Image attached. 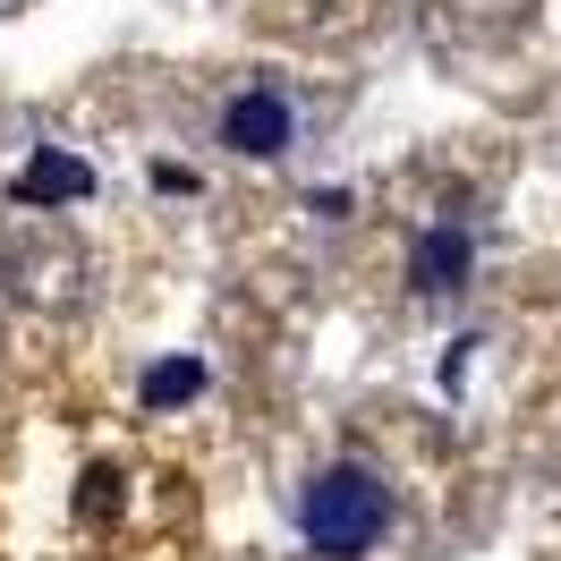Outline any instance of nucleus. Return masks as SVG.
Returning <instances> with one entry per match:
<instances>
[{
    "mask_svg": "<svg viewBox=\"0 0 561 561\" xmlns=\"http://www.w3.org/2000/svg\"><path fill=\"white\" fill-rule=\"evenodd\" d=\"M289 137H298V119H289V103H280L273 85H255V94H239V103L221 111V145H230V153H247V162L289 153Z\"/></svg>",
    "mask_w": 561,
    "mask_h": 561,
    "instance_id": "obj_2",
    "label": "nucleus"
},
{
    "mask_svg": "<svg viewBox=\"0 0 561 561\" xmlns=\"http://www.w3.org/2000/svg\"><path fill=\"white\" fill-rule=\"evenodd\" d=\"M468 264H477V247H468V230H451V221H434L417 247H409V289H425V298H443V289H459L468 280Z\"/></svg>",
    "mask_w": 561,
    "mask_h": 561,
    "instance_id": "obj_3",
    "label": "nucleus"
},
{
    "mask_svg": "<svg viewBox=\"0 0 561 561\" xmlns=\"http://www.w3.org/2000/svg\"><path fill=\"white\" fill-rule=\"evenodd\" d=\"M298 527H307V553H323V561L375 553V545H383V527H391V485L375 477V468L341 459V468H323L316 485H307Z\"/></svg>",
    "mask_w": 561,
    "mask_h": 561,
    "instance_id": "obj_1",
    "label": "nucleus"
},
{
    "mask_svg": "<svg viewBox=\"0 0 561 561\" xmlns=\"http://www.w3.org/2000/svg\"><path fill=\"white\" fill-rule=\"evenodd\" d=\"M153 187H162V196H196V171H179V162H153Z\"/></svg>",
    "mask_w": 561,
    "mask_h": 561,
    "instance_id": "obj_6",
    "label": "nucleus"
},
{
    "mask_svg": "<svg viewBox=\"0 0 561 561\" xmlns=\"http://www.w3.org/2000/svg\"><path fill=\"white\" fill-rule=\"evenodd\" d=\"M205 391V357H162V366H145V409H187Z\"/></svg>",
    "mask_w": 561,
    "mask_h": 561,
    "instance_id": "obj_5",
    "label": "nucleus"
},
{
    "mask_svg": "<svg viewBox=\"0 0 561 561\" xmlns=\"http://www.w3.org/2000/svg\"><path fill=\"white\" fill-rule=\"evenodd\" d=\"M85 196H94V171L77 153H35L9 179V205H85Z\"/></svg>",
    "mask_w": 561,
    "mask_h": 561,
    "instance_id": "obj_4",
    "label": "nucleus"
}]
</instances>
